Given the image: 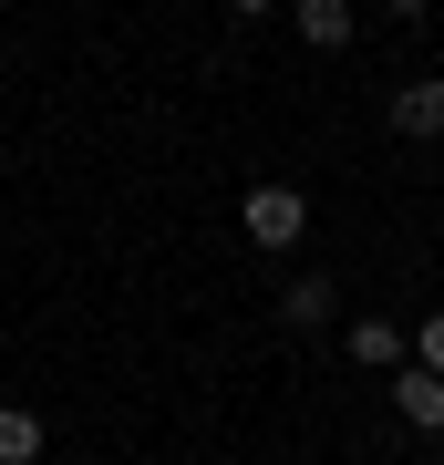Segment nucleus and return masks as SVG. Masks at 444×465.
I'll list each match as a JSON object with an SVG mask.
<instances>
[{"instance_id":"f257e3e1","label":"nucleus","mask_w":444,"mask_h":465,"mask_svg":"<svg viewBox=\"0 0 444 465\" xmlns=\"http://www.w3.org/2000/svg\"><path fill=\"white\" fill-rule=\"evenodd\" d=\"M238 228H248V249H300V238H311V197H300V186H248L238 197Z\"/></svg>"},{"instance_id":"f03ea898","label":"nucleus","mask_w":444,"mask_h":465,"mask_svg":"<svg viewBox=\"0 0 444 465\" xmlns=\"http://www.w3.org/2000/svg\"><path fill=\"white\" fill-rule=\"evenodd\" d=\"M393 134H413V145H434V134H444V73L393 84Z\"/></svg>"},{"instance_id":"7ed1b4c3","label":"nucleus","mask_w":444,"mask_h":465,"mask_svg":"<svg viewBox=\"0 0 444 465\" xmlns=\"http://www.w3.org/2000/svg\"><path fill=\"white\" fill-rule=\"evenodd\" d=\"M403 382H393V403H403V424L413 434H444V372H424V362H393Z\"/></svg>"},{"instance_id":"20e7f679","label":"nucleus","mask_w":444,"mask_h":465,"mask_svg":"<svg viewBox=\"0 0 444 465\" xmlns=\"http://www.w3.org/2000/svg\"><path fill=\"white\" fill-rule=\"evenodd\" d=\"M290 21H300V42H311V52H341L351 32H362L351 0H290Z\"/></svg>"},{"instance_id":"39448f33","label":"nucleus","mask_w":444,"mask_h":465,"mask_svg":"<svg viewBox=\"0 0 444 465\" xmlns=\"http://www.w3.org/2000/svg\"><path fill=\"white\" fill-rule=\"evenodd\" d=\"M42 445H52V424L32 403H0V465H42Z\"/></svg>"},{"instance_id":"423d86ee","label":"nucleus","mask_w":444,"mask_h":465,"mask_svg":"<svg viewBox=\"0 0 444 465\" xmlns=\"http://www.w3.org/2000/svg\"><path fill=\"white\" fill-rule=\"evenodd\" d=\"M280 321H290V331H331V321H341L331 280H290V290H280Z\"/></svg>"},{"instance_id":"0eeeda50","label":"nucleus","mask_w":444,"mask_h":465,"mask_svg":"<svg viewBox=\"0 0 444 465\" xmlns=\"http://www.w3.org/2000/svg\"><path fill=\"white\" fill-rule=\"evenodd\" d=\"M351 351L393 372V362H403V321H351Z\"/></svg>"},{"instance_id":"6e6552de","label":"nucleus","mask_w":444,"mask_h":465,"mask_svg":"<svg viewBox=\"0 0 444 465\" xmlns=\"http://www.w3.org/2000/svg\"><path fill=\"white\" fill-rule=\"evenodd\" d=\"M403 362H424V372H444V311H434V321H413V331H403Z\"/></svg>"},{"instance_id":"1a4fd4ad","label":"nucleus","mask_w":444,"mask_h":465,"mask_svg":"<svg viewBox=\"0 0 444 465\" xmlns=\"http://www.w3.org/2000/svg\"><path fill=\"white\" fill-rule=\"evenodd\" d=\"M269 11H280V0H228V21H269Z\"/></svg>"},{"instance_id":"9d476101","label":"nucleus","mask_w":444,"mask_h":465,"mask_svg":"<svg viewBox=\"0 0 444 465\" xmlns=\"http://www.w3.org/2000/svg\"><path fill=\"white\" fill-rule=\"evenodd\" d=\"M382 11H393V21H424V11H434V0H382Z\"/></svg>"}]
</instances>
